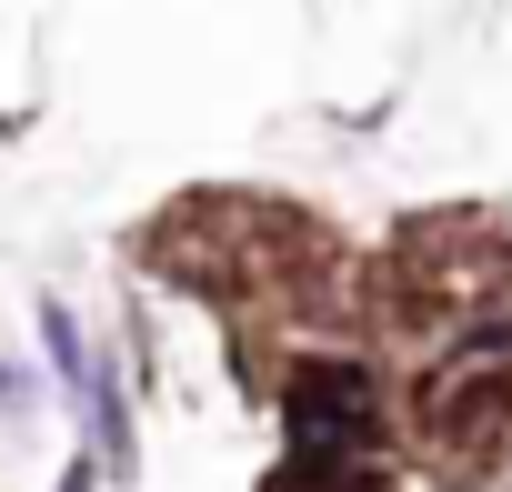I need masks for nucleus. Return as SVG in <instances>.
<instances>
[{
	"instance_id": "2",
	"label": "nucleus",
	"mask_w": 512,
	"mask_h": 492,
	"mask_svg": "<svg viewBox=\"0 0 512 492\" xmlns=\"http://www.w3.org/2000/svg\"><path fill=\"white\" fill-rule=\"evenodd\" d=\"M382 432V392L352 362H302L292 372V452L302 462H362Z\"/></svg>"
},
{
	"instance_id": "4",
	"label": "nucleus",
	"mask_w": 512,
	"mask_h": 492,
	"mask_svg": "<svg viewBox=\"0 0 512 492\" xmlns=\"http://www.w3.org/2000/svg\"><path fill=\"white\" fill-rule=\"evenodd\" d=\"M11 402H21V372H11V362H0V412H11Z\"/></svg>"
},
{
	"instance_id": "1",
	"label": "nucleus",
	"mask_w": 512,
	"mask_h": 492,
	"mask_svg": "<svg viewBox=\"0 0 512 492\" xmlns=\"http://www.w3.org/2000/svg\"><path fill=\"white\" fill-rule=\"evenodd\" d=\"M422 442L452 472H482L512 452V352H462L422 382Z\"/></svg>"
},
{
	"instance_id": "3",
	"label": "nucleus",
	"mask_w": 512,
	"mask_h": 492,
	"mask_svg": "<svg viewBox=\"0 0 512 492\" xmlns=\"http://www.w3.org/2000/svg\"><path fill=\"white\" fill-rule=\"evenodd\" d=\"M262 492H392V482H382L372 462H302V452H292V472H272Z\"/></svg>"
}]
</instances>
